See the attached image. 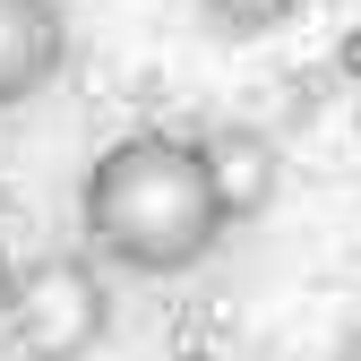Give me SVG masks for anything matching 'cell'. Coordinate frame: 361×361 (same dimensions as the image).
Instances as JSON below:
<instances>
[{
	"mask_svg": "<svg viewBox=\"0 0 361 361\" xmlns=\"http://www.w3.org/2000/svg\"><path fill=\"white\" fill-rule=\"evenodd\" d=\"M78 233L104 267L147 276V284L207 267L224 250V233H233L207 138H172V129L112 138L78 180Z\"/></svg>",
	"mask_w": 361,
	"mask_h": 361,
	"instance_id": "obj_1",
	"label": "cell"
},
{
	"mask_svg": "<svg viewBox=\"0 0 361 361\" xmlns=\"http://www.w3.org/2000/svg\"><path fill=\"white\" fill-rule=\"evenodd\" d=\"M18 310V267H9V250H0V319Z\"/></svg>",
	"mask_w": 361,
	"mask_h": 361,
	"instance_id": "obj_7",
	"label": "cell"
},
{
	"mask_svg": "<svg viewBox=\"0 0 361 361\" xmlns=\"http://www.w3.org/2000/svg\"><path fill=\"white\" fill-rule=\"evenodd\" d=\"M207 155H215V190H224V215L233 224H250V215H267V198H276V138L267 129H215L207 138Z\"/></svg>",
	"mask_w": 361,
	"mask_h": 361,
	"instance_id": "obj_4",
	"label": "cell"
},
{
	"mask_svg": "<svg viewBox=\"0 0 361 361\" xmlns=\"http://www.w3.org/2000/svg\"><path fill=\"white\" fill-rule=\"evenodd\" d=\"M353 121H361V104H353Z\"/></svg>",
	"mask_w": 361,
	"mask_h": 361,
	"instance_id": "obj_9",
	"label": "cell"
},
{
	"mask_svg": "<svg viewBox=\"0 0 361 361\" xmlns=\"http://www.w3.org/2000/svg\"><path fill=\"white\" fill-rule=\"evenodd\" d=\"M198 18L215 35H233V43H258V35H276L301 18V0H198Z\"/></svg>",
	"mask_w": 361,
	"mask_h": 361,
	"instance_id": "obj_5",
	"label": "cell"
},
{
	"mask_svg": "<svg viewBox=\"0 0 361 361\" xmlns=\"http://www.w3.org/2000/svg\"><path fill=\"white\" fill-rule=\"evenodd\" d=\"M336 69L361 86V26H344V43H336Z\"/></svg>",
	"mask_w": 361,
	"mask_h": 361,
	"instance_id": "obj_6",
	"label": "cell"
},
{
	"mask_svg": "<svg viewBox=\"0 0 361 361\" xmlns=\"http://www.w3.org/2000/svg\"><path fill=\"white\" fill-rule=\"evenodd\" d=\"M172 361H224V353H207V344H180V353H172Z\"/></svg>",
	"mask_w": 361,
	"mask_h": 361,
	"instance_id": "obj_8",
	"label": "cell"
},
{
	"mask_svg": "<svg viewBox=\"0 0 361 361\" xmlns=\"http://www.w3.org/2000/svg\"><path fill=\"white\" fill-rule=\"evenodd\" d=\"M112 336V284L86 250H43L18 267V310H9V353L18 361H86Z\"/></svg>",
	"mask_w": 361,
	"mask_h": 361,
	"instance_id": "obj_2",
	"label": "cell"
},
{
	"mask_svg": "<svg viewBox=\"0 0 361 361\" xmlns=\"http://www.w3.org/2000/svg\"><path fill=\"white\" fill-rule=\"evenodd\" d=\"M69 69V18L61 0H0V112L35 104Z\"/></svg>",
	"mask_w": 361,
	"mask_h": 361,
	"instance_id": "obj_3",
	"label": "cell"
}]
</instances>
